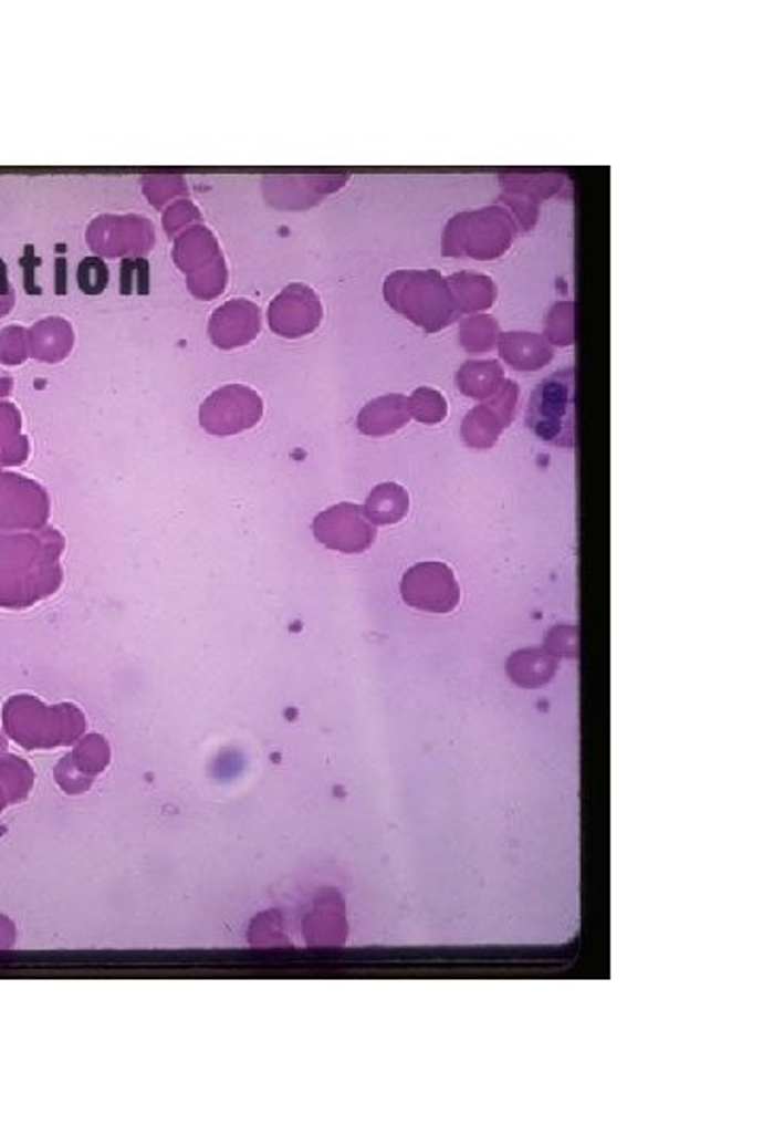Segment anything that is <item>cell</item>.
<instances>
[{"label": "cell", "instance_id": "cell-12", "mask_svg": "<svg viewBox=\"0 0 763 1145\" xmlns=\"http://www.w3.org/2000/svg\"><path fill=\"white\" fill-rule=\"evenodd\" d=\"M409 406L406 397L390 395L369 404L360 414V429L369 435H386L399 431L409 423Z\"/></svg>", "mask_w": 763, "mask_h": 1145}, {"label": "cell", "instance_id": "cell-2", "mask_svg": "<svg viewBox=\"0 0 763 1145\" xmlns=\"http://www.w3.org/2000/svg\"><path fill=\"white\" fill-rule=\"evenodd\" d=\"M390 284L393 302L388 304L401 310L409 321L427 333L448 330L460 319L448 277L439 274L437 270L397 272L393 279H388V287Z\"/></svg>", "mask_w": 763, "mask_h": 1145}, {"label": "cell", "instance_id": "cell-7", "mask_svg": "<svg viewBox=\"0 0 763 1145\" xmlns=\"http://www.w3.org/2000/svg\"><path fill=\"white\" fill-rule=\"evenodd\" d=\"M314 534L331 550H339L346 554L365 552L376 539L374 527L365 522L360 511L351 503L321 513L314 522Z\"/></svg>", "mask_w": 763, "mask_h": 1145}, {"label": "cell", "instance_id": "cell-6", "mask_svg": "<svg viewBox=\"0 0 763 1145\" xmlns=\"http://www.w3.org/2000/svg\"><path fill=\"white\" fill-rule=\"evenodd\" d=\"M566 177L560 173H515L503 175V196L501 200L511 208L515 223L522 229H533L539 219V206L552 196H556Z\"/></svg>", "mask_w": 763, "mask_h": 1145}, {"label": "cell", "instance_id": "cell-10", "mask_svg": "<svg viewBox=\"0 0 763 1145\" xmlns=\"http://www.w3.org/2000/svg\"><path fill=\"white\" fill-rule=\"evenodd\" d=\"M558 670V656L552 654L547 647H533V649H520L508 660V675L522 687H541Z\"/></svg>", "mask_w": 763, "mask_h": 1145}, {"label": "cell", "instance_id": "cell-3", "mask_svg": "<svg viewBox=\"0 0 763 1145\" xmlns=\"http://www.w3.org/2000/svg\"><path fill=\"white\" fill-rule=\"evenodd\" d=\"M526 427L536 439L556 448H573L577 441L575 369L566 367L534 388Z\"/></svg>", "mask_w": 763, "mask_h": 1145}, {"label": "cell", "instance_id": "cell-1", "mask_svg": "<svg viewBox=\"0 0 763 1145\" xmlns=\"http://www.w3.org/2000/svg\"><path fill=\"white\" fill-rule=\"evenodd\" d=\"M518 223L503 206H483L454 215L443 229V254L494 261L509 253Z\"/></svg>", "mask_w": 763, "mask_h": 1145}, {"label": "cell", "instance_id": "cell-18", "mask_svg": "<svg viewBox=\"0 0 763 1145\" xmlns=\"http://www.w3.org/2000/svg\"><path fill=\"white\" fill-rule=\"evenodd\" d=\"M547 649L556 656L575 660L579 656V628L577 626H554L547 635Z\"/></svg>", "mask_w": 763, "mask_h": 1145}, {"label": "cell", "instance_id": "cell-4", "mask_svg": "<svg viewBox=\"0 0 763 1145\" xmlns=\"http://www.w3.org/2000/svg\"><path fill=\"white\" fill-rule=\"evenodd\" d=\"M401 596L411 610L446 615L460 603V585L446 562H420L404 575Z\"/></svg>", "mask_w": 763, "mask_h": 1145}, {"label": "cell", "instance_id": "cell-9", "mask_svg": "<svg viewBox=\"0 0 763 1145\" xmlns=\"http://www.w3.org/2000/svg\"><path fill=\"white\" fill-rule=\"evenodd\" d=\"M448 284L454 293L460 314H478L497 304L499 287L485 274L462 270V272L448 277Z\"/></svg>", "mask_w": 763, "mask_h": 1145}, {"label": "cell", "instance_id": "cell-19", "mask_svg": "<svg viewBox=\"0 0 763 1145\" xmlns=\"http://www.w3.org/2000/svg\"><path fill=\"white\" fill-rule=\"evenodd\" d=\"M0 293H7V274H4V263L0 261Z\"/></svg>", "mask_w": 763, "mask_h": 1145}, {"label": "cell", "instance_id": "cell-11", "mask_svg": "<svg viewBox=\"0 0 763 1145\" xmlns=\"http://www.w3.org/2000/svg\"><path fill=\"white\" fill-rule=\"evenodd\" d=\"M505 382V369L499 361H467L457 372L458 391L475 402L494 397Z\"/></svg>", "mask_w": 763, "mask_h": 1145}, {"label": "cell", "instance_id": "cell-16", "mask_svg": "<svg viewBox=\"0 0 763 1145\" xmlns=\"http://www.w3.org/2000/svg\"><path fill=\"white\" fill-rule=\"evenodd\" d=\"M547 342L554 346H573L575 344V304L558 302L547 314Z\"/></svg>", "mask_w": 763, "mask_h": 1145}, {"label": "cell", "instance_id": "cell-14", "mask_svg": "<svg viewBox=\"0 0 763 1145\" xmlns=\"http://www.w3.org/2000/svg\"><path fill=\"white\" fill-rule=\"evenodd\" d=\"M499 323L488 314H469L460 321V344L469 355H485L499 342Z\"/></svg>", "mask_w": 763, "mask_h": 1145}, {"label": "cell", "instance_id": "cell-5", "mask_svg": "<svg viewBox=\"0 0 763 1145\" xmlns=\"http://www.w3.org/2000/svg\"><path fill=\"white\" fill-rule=\"evenodd\" d=\"M520 388L513 381L503 382L501 391L467 412L462 418V441L473 450H490L499 444L503 431L511 427L518 412Z\"/></svg>", "mask_w": 763, "mask_h": 1145}, {"label": "cell", "instance_id": "cell-8", "mask_svg": "<svg viewBox=\"0 0 763 1145\" xmlns=\"http://www.w3.org/2000/svg\"><path fill=\"white\" fill-rule=\"evenodd\" d=\"M499 353L511 369L518 372H539L547 367L554 358V348L541 333L529 331H508L499 335Z\"/></svg>", "mask_w": 763, "mask_h": 1145}, {"label": "cell", "instance_id": "cell-15", "mask_svg": "<svg viewBox=\"0 0 763 1145\" xmlns=\"http://www.w3.org/2000/svg\"><path fill=\"white\" fill-rule=\"evenodd\" d=\"M409 414L420 420L422 425H439L448 418V399L443 393L422 386L418 388L409 399Z\"/></svg>", "mask_w": 763, "mask_h": 1145}, {"label": "cell", "instance_id": "cell-17", "mask_svg": "<svg viewBox=\"0 0 763 1145\" xmlns=\"http://www.w3.org/2000/svg\"><path fill=\"white\" fill-rule=\"evenodd\" d=\"M76 280H79V287L83 293L98 295L108 284V268L98 257H87L79 263Z\"/></svg>", "mask_w": 763, "mask_h": 1145}, {"label": "cell", "instance_id": "cell-13", "mask_svg": "<svg viewBox=\"0 0 763 1145\" xmlns=\"http://www.w3.org/2000/svg\"><path fill=\"white\" fill-rule=\"evenodd\" d=\"M365 511L374 524H397L409 511V497L399 483H382L367 499Z\"/></svg>", "mask_w": 763, "mask_h": 1145}]
</instances>
